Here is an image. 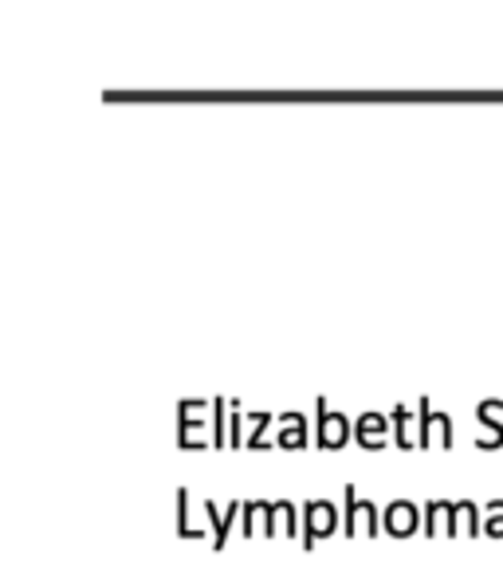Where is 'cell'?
<instances>
[{
    "label": "cell",
    "mask_w": 503,
    "mask_h": 562,
    "mask_svg": "<svg viewBox=\"0 0 503 562\" xmlns=\"http://www.w3.org/2000/svg\"><path fill=\"white\" fill-rule=\"evenodd\" d=\"M335 527H338V507L331 499L303 504V551H315V539L335 535Z\"/></svg>",
    "instance_id": "obj_1"
},
{
    "label": "cell",
    "mask_w": 503,
    "mask_h": 562,
    "mask_svg": "<svg viewBox=\"0 0 503 562\" xmlns=\"http://www.w3.org/2000/svg\"><path fill=\"white\" fill-rule=\"evenodd\" d=\"M358 527H366V535H373V539H378L382 516H378V504H370V499H358L355 487H346V535H355Z\"/></svg>",
    "instance_id": "obj_2"
},
{
    "label": "cell",
    "mask_w": 503,
    "mask_h": 562,
    "mask_svg": "<svg viewBox=\"0 0 503 562\" xmlns=\"http://www.w3.org/2000/svg\"><path fill=\"white\" fill-rule=\"evenodd\" d=\"M417 524H421L417 504H410V499H393V504H385L382 531L390 535V539H410V535L417 531Z\"/></svg>",
    "instance_id": "obj_3"
},
{
    "label": "cell",
    "mask_w": 503,
    "mask_h": 562,
    "mask_svg": "<svg viewBox=\"0 0 503 562\" xmlns=\"http://www.w3.org/2000/svg\"><path fill=\"white\" fill-rule=\"evenodd\" d=\"M346 437H355V425L318 402V449H343Z\"/></svg>",
    "instance_id": "obj_4"
},
{
    "label": "cell",
    "mask_w": 503,
    "mask_h": 562,
    "mask_svg": "<svg viewBox=\"0 0 503 562\" xmlns=\"http://www.w3.org/2000/svg\"><path fill=\"white\" fill-rule=\"evenodd\" d=\"M205 516H209V524H213V551H224V543H228V531H233V524L244 516V504H228V512H216V504L209 499L205 504Z\"/></svg>",
    "instance_id": "obj_5"
},
{
    "label": "cell",
    "mask_w": 503,
    "mask_h": 562,
    "mask_svg": "<svg viewBox=\"0 0 503 562\" xmlns=\"http://www.w3.org/2000/svg\"><path fill=\"white\" fill-rule=\"evenodd\" d=\"M465 527L468 531H484L480 527V504H472V499H460V504H452V516H448V527H445V535H465Z\"/></svg>",
    "instance_id": "obj_6"
},
{
    "label": "cell",
    "mask_w": 503,
    "mask_h": 562,
    "mask_svg": "<svg viewBox=\"0 0 503 562\" xmlns=\"http://www.w3.org/2000/svg\"><path fill=\"white\" fill-rule=\"evenodd\" d=\"M385 429H390V422H385V417H382V413H366V417H362V422H358L355 425V437H358V445H362V449H382V432Z\"/></svg>",
    "instance_id": "obj_7"
},
{
    "label": "cell",
    "mask_w": 503,
    "mask_h": 562,
    "mask_svg": "<svg viewBox=\"0 0 503 562\" xmlns=\"http://www.w3.org/2000/svg\"><path fill=\"white\" fill-rule=\"evenodd\" d=\"M283 425H288V429H280L276 445H280V449H303V445H308V422H303L299 413H288Z\"/></svg>",
    "instance_id": "obj_8"
},
{
    "label": "cell",
    "mask_w": 503,
    "mask_h": 562,
    "mask_svg": "<svg viewBox=\"0 0 503 562\" xmlns=\"http://www.w3.org/2000/svg\"><path fill=\"white\" fill-rule=\"evenodd\" d=\"M448 516H452V504H445V499L425 504V535H440V519H445V527H448Z\"/></svg>",
    "instance_id": "obj_9"
},
{
    "label": "cell",
    "mask_w": 503,
    "mask_h": 562,
    "mask_svg": "<svg viewBox=\"0 0 503 562\" xmlns=\"http://www.w3.org/2000/svg\"><path fill=\"white\" fill-rule=\"evenodd\" d=\"M410 422H413V409L410 405H398V409H393V437H398L401 449L417 445V441H410Z\"/></svg>",
    "instance_id": "obj_10"
},
{
    "label": "cell",
    "mask_w": 503,
    "mask_h": 562,
    "mask_svg": "<svg viewBox=\"0 0 503 562\" xmlns=\"http://www.w3.org/2000/svg\"><path fill=\"white\" fill-rule=\"evenodd\" d=\"M488 519H484V535H492V539H503V499H492V504H484Z\"/></svg>",
    "instance_id": "obj_11"
},
{
    "label": "cell",
    "mask_w": 503,
    "mask_h": 562,
    "mask_svg": "<svg viewBox=\"0 0 503 562\" xmlns=\"http://www.w3.org/2000/svg\"><path fill=\"white\" fill-rule=\"evenodd\" d=\"M178 535L181 539H197V531L189 527V492L178 487Z\"/></svg>",
    "instance_id": "obj_12"
},
{
    "label": "cell",
    "mask_w": 503,
    "mask_h": 562,
    "mask_svg": "<svg viewBox=\"0 0 503 562\" xmlns=\"http://www.w3.org/2000/svg\"><path fill=\"white\" fill-rule=\"evenodd\" d=\"M280 519H283V535H295V527H299L295 504H288V499H280Z\"/></svg>",
    "instance_id": "obj_13"
},
{
    "label": "cell",
    "mask_w": 503,
    "mask_h": 562,
    "mask_svg": "<svg viewBox=\"0 0 503 562\" xmlns=\"http://www.w3.org/2000/svg\"><path fill=\"white\" fill-rule=\"evenodd\" d=\"M244 535H248L252 539V519H260V499H256V504H244Z\"/></svg>",
    "instance_id": "obj_14"
}]
</instances>
